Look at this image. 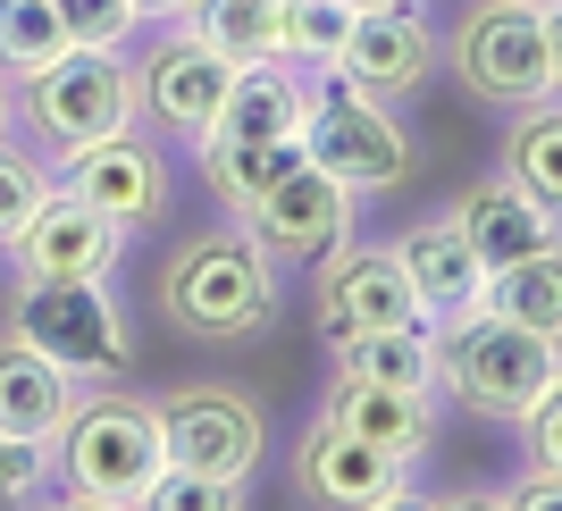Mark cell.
I'll return each mask as SVG.
<instances>
[{"instance_id":"6da1fadb","label":"cell","mask_w":562,"mask_h":511,"mask_svg":"<svg viewBox=\"0 0 562 511\" xmlns=\"http://www.w3.org/2000/svg\"><path fill=\"white\" fill-rule=\"evenodd\" d=\"M428 336H437V386H453L470 411L529 419L554 395V336H529V327L495 319V310H462V319L428 327Z\"/></svg>"},{"instance_id":"7a4b0ae2","label":"cell","mask_w":562,"mask_h":511,"mask_svg":"<svg viewBox=\"0 0 562 511\" xmlns=\"http://www.w3.org/2000/svg\"><path fill=\"white\" fill-rule=\"evenodd\" d=\"M59 469H68V495L93 511H126L151 495V478H160V428H151V402H76L68 428H59Z\"/></svg>"},{"instance_id":"3957f363","label":"cell","mask_w":562,"mask_h":511,"mask_svg":"<svg viewBox=\"0 0 562 511\" xmlns=\"http://www.w3.org/2000/svg\"><path fill=\"white\" fill-rule=\"evenodd\" d=\"M269 303H278V269L252 235H202L160 277V310L193 336H244L269 319Z\"/></svg>"},{"instance_id":"277c9868","label":"cell","mask_w":562,"mask_h":511,"mask_svg":"<svg viewBox=\"0 0 562 511\" xmlns=\"http://www.w3.org/2000/svg\"><path fill=\"white\" fill-rule=\"evenodd\" d=\"M462 84L479 101H538L562 84V34H554V0H479L462 18Z\"/></svg>"},{"instance_id":"5b68a950","label":"cell","mask_w":562,"mask_h":511,"mask_svg":"<svg viewBox=\"0 0 562 511\" xmlns=\"http://www.w3.org/2000/svg\"><path fill=\"white\" fill-rule=\"evenodd\" d=\"M25 117L50 151H85L93 135L135 126V68L101 43H68L59 59L25 76Z\"/></svg>"},{"instance_id":"8992f818","label":"cell","mask_w":562,"mask_h":511,"mask_svg":"<svg viewBox=\"0 0 562 511\" xmlns=\"http://www.w3.org/2000/svg\"><path fill=\"white\" fill-rule=\"evenodd\" d=\"M9 336L59 361L68 377H117L126 370V327H117L101 277H25L9 303Z\"/></svg>"},{"instance_id":"52a82bcc","label":"cell","mask_w":562,"mask_h":511,"mask_svg":"<svg viewBox=\"0 0 562 511\" xmlns=\"http://www.w3.org/2000/svg\"><path fill=\"white\" fill-rule=\"evenodd\" d=\"M303 160L311 168H328L336 185H352V193H370V185H395L403 177V135H395V117L378 110L370 93H352L345 76L336 84H319V93H303Z\"/></svg>"},{"instance_id":"ba28073f","label":"cell","mask_w":562,"mask_h":511,"mask_svg":"<svg viewBox=\"0 0 562 511\" xmlns=\"http://www.w3.org/2000/svg\"><path fill=\"white\" fill-rule=\"evenodd\" d=\"M235 218L252 227V243L269 260H319V252H336V243L352 235V185H336L328 168L294 160L278 185L252 193Z\"/></svg>"},{"instance_id":"9c48e42d","label":"cell","mask_w":562,"mask_h":511,"mask_svg":"<svg viewBox=\"0 0 562 511\" xmlns=\"http://www.w3.org/2000/svg\"><path fill=\"white\" fill-rule=\"evenodd\" d=\"M160 428V462L168 469H202V478H235L244 487V469L260 462V411L227 386H193V395H168L151 411Z\"/></svg>"},{"instance_id":"30bf717a","label":"cell","mask_w":562,"mask_h":511,"mask_svg":"<svg viewBox=\"0 0 562 511\" xmlns=\"http://www.w3.org/2000/svg\"><path fill=\"white\" fill-rule=\"evenodd\" d=\"M59 193L93 202L117 227H143V218H160V202H168V168L135 126H117V135H93L85 151H59Z\"/></svg>"},{"instance_id":"8fae6325","label":"cell","mask_w":562,"mask_h":511,"mask_svg":"<svg viewBox=\"0 0 562 511\" xmlns=\"http://www.w3.org/2000/svg\"><path fill=\"white\" fill-rule=\"evenodd\" d=\"M428 59H437L428 18L412 9V0H386V9H352V34H345V50H336V76H345L352 93H370V101H395V93H412V84L428 76Z\"/></svg>"},{"instance_id":"7c38bea8","label":"cell","mask_w":562,"mask_h":511,"mask_svg":"<svg viewBox=\"0 0 562 511\" xmlns=\"http://www.w3.org/2000/svg\"><path fill=\"white\" fill-rule=\"evenodd\" d=\"M117 243H126V227L101 218L93 202L59 193V185L25 209V227L9 235V252H18L25 277H101V269L117 260Z\"/></svg>"},{"instance_id":"4fadbf2b","label":"cell","mask_w":562,"mask_h":511,"mask_svg":"<svg viewBox=\"0 0 562 511\" xmlns=\"http://www.w3.org/2000/svg\"><path fill=\"white\" fill-rule=\"evenodd\" d=\"M227 76H235V68L218 59L211 43L168 34V43L135 68V110H151L168 135L202 143V135H211V117H218V101H227Z\"/></svg>"},{"instance_id":"5bb4252c","label":"cell","mask_w":562,"mask_h":511,"mask_svg":"<svg viewBox=\"0 0 562 511\" xmlns=\"http://www.w3.org/2000/svg\"><path fill=\"white\" fill-rule=\"evenodd\" d=\"M319 260H328V269H319V319H328L336 336L420 319V303H412L395 252H378V243H336V252H319Z\"/></svg>"},{"instance_id":"9a60e30c","label":"cell","mask_w":562,"mask_h":511,"mask_svg":"<svg viewBox=\"0 0 562 511\" xmlns=\"http://www.w3.org/2000/svg\"><path fill=\"white\" fill-rule=\"evenodd\" d=\"M294 469H303L311 495L352 503V511H386V503H403V495H412V478H403L395 453H378L370 436H352V428H336V419H319V428L303 436Z\"/></svg>"},{"instance_id":"2e32d148","label":"cell","mask_w":562,"mask_h":511,"mask_svg":"<svg viewBox=\"0 0 562 511\" xmlns=\"http://www.w3.org/2000/svg\"><path fill=\"white\" fill-rule=\"evenodd\" d=\"M395 260H403V285H412V303H420L428 327H446V319H462V310L487 303V269L470 260V243H462V227H453V218L412 227Z\"/></svg>"},{"instance_id":"e0dca14e","label":"cell","mask_w":562,"mask_h":511,"mask_svg":"<svg viewBox=\"0 0 562 511\" xmlns=\"http://www.w3.org/2000/svg\"><path fill=\"white\" fill-rule=\"evenodd\" d=\"M453 227H462L470 260L495 277V269H513V260H529V252H546V243H554V209L529 202L513 177H495V185L462 193V218H453Z\"/></svg>"},{"instance_id":"ac0fdd59","label":"cell","mask_w":562,"mask_h":511,"mask_svg":"<svg viewBox=\"0 0 562 511\" xmlns=\"http://www.w3.org/2000/svg\"><path fill=\"white\" fill-rule=\"evenodd\" d=\"M328 419H336V428H352V436H370L378 453H395V462H420L428 444H437V411H428V395H412V386L336 377Z\"/></svg>"},{"instance_id":"d6986e66","label":"cell","mask_w":562,"mask_h":511,"mask_svg":"<svg viewBox=\"0 0 562 511\" xmlns=\"http://www.w3.org/2000/svg\"><path fill=\"white\" fill-rule=\"evenodd\" d=\"M68 411H76V377L9 336V344H0V428L25 436V444H50L68 428Z\"/></svg>"},{"instance_id":"ffe728a7","label":"cell","mask_w":562,"mask_h":511,"mask_svg":"<svg viewBox=\"0 0 562 511\" xmlns=\"http://www.w3.org/2000/svg\"><path fill=\"white\" fill-rule=\"evenodd\" d=\"M211 135H227V143H285V135H303V84H294L278 59L235 68L227 101H218V117H211Z\"/></svg>"},{"instance_id":"44dd1931","label":"cell","mask_w":562,"mask_h":511,"mask_svg":"<svg viewBox=\"0 0 562 511\" xmlns=\"http://www.w3.org/2000/svg\"><path fill=\"white\" fill-rule=\"evenodd\" d=\"M336 377H370V386H412V395H428V386H437V336H428V319L352 327V336H336Z\"/></svg>"},{"instance_id":"7402d4cb","label":"cell","mask_w":562,"mask_h":511,"mask_svg":"<svg viewBox=\"0 0 562 511\" xmlns=\"http://www.w3.org/2000/svg\"><path fill=\"white\" fill-rule=\"evenodd\" d=\"M504 177H513L529 202H546V209L562 202V110H554V93L520 101L513 135H504Z\"/></svg>"},{"instance_id":"603a6c76","label":"cell","mask_w":562,"mask_h":511,"mask_svg":"<svg viewBox=\"0 0 562 511\" xmlns=\"http://www.w3.org/2000/svg\"><path fill=\"white\" fill-rule=\"evenodd\" d=\"M186 34L211 43L227 68L278 59V0H186Z\"/></svg>"},{"instance_id":"cb8c5ba5","label":"cell","mask_w":562,"mask_h":511,"mask_svg":"<svg viewBox=\"0 0 562 511\" xmlns=\"http://www.w3.org/2000/svg\"><path fill=\"white\" fill-rule=\"evenodd\" d=\"M479 310L529 327V336H562V260H554V243H546V252H529V260H513V269H495Z\"/></svg>"},{"instance_id":"d4e9b609","label":"cell","mask_w":562,"mask_h":511,"mask_svg":"<svg viewBox=\"0 0 562 511\" xmlns=\"http://www.w3.org/2000/svg\"><path fill=\"white\" fill-rule=\"evenodd\" d=\"M303 160V143H227V135H202V177H211V193L227 209H244L252 193H269L285 177V168Z\"/></svg>"},{"instance_id":"484cf974","label":"cell","mask_w":562,"mask_h":511,"mask_svg":"<svg viewBox=\"0 0 562 511\" xmlns=\"http://www.w3.org/2000/svg\"><path fill=\"white\" fill-rule=\"evenodd\" d=\"M345 34H352V0H278V59L336 68Z\"/></svg>"},{"instance_id":"4316f807","label":"cell","mask_w":562,"mask_h":511,"mask_svg":"<svg viewBox=\"0 0 562 511\" xmlns=\"http://www.w3.org/2000/svg\"><path fill=\"white\" fill-rule=\"evenodd\" d=\"M68 34H59V9L50 0H0V68L34 76L43 59H59Z\"/></svg>"},{"instance_id":"83f0119b","label":"cell","mask_w":562,"mask_h":511,"mask_svg":"<svg viewBox=\"0 0 562 511\" xmlns=\"http://www.w3.org/2000/svg\"><path fill=\"white\" fill-rule=\"evenodd\" d=\"M59 9V34L68 43H101V50H117L126 34H135V0H50Z\"/></svg>"},{"instance_id":"f1b7e54d","label":"cell","mask_w":562,"mask_h":511,"mask_svg":"<svg viewBox=\"0 0 562 511\" xmlns=\"http://www.w3.org/2000/svg\"><path fill=\"white\" fill-rule=\"evenodd\" d=\"M235 495H244L235 478H202V469H160L143 503H160V511H227Z\"/></svg>"},{"instance_id":"f546056e","label":"cell","mask_w":562,"mask_h":511,"mask_svg":"<svg viewBox=\"0 0 562 511\" xmlns=\"http://www.w3.org/2000/svg\"><path fill=\"white\" fill-rule=\"evenodd\" d=\"M43 193H50V177L25 160V151H9V143H0V243L25 227V209L43 202Z\"/></svg>"},{"instance_id":"4dcf8cb0","label":"cell","mask_w":562,"mask_h":511,"mask_svg":"<svg viewBox=\"0 0 562 511\" xmlns=\"http://www.w3.org/2000/svg\"><path fill=\"white\" fill-rule=\"evenodd\" d=\"M43 462H50V444H25L0 428V503H25V495L43 487Z\"/></svg>"},{"instance_id":"1f68e13d","label":"cell","mask_w":562,"mask_h":511,"mask_svg":"<svg viewBox=\"0 0 562 511\" xmlns=\"http://www.w3.org/2000/svg\"><path fill=\"white\" fill-rule=\"evenodd\" d=\"M529 419H538V469H562V411H554V395H546Z\"/></svg>"},{"instance_id":"d6a6232c","label":"cell","mask_w":562,"mask_h":511,"mask_svg":"<svg viewBox=\"0 0 562 511\" xmlns=\"http://www.w3.org/2000/svg\"><path fill=\"white\" fill-rule=\"evenodd\" d=\"M554 487H562L554 469H538V478H520V487H513V495H504V503H554Z\"/></svg>"},{"instance_id":"836d02e7","label":"cell","mask_w":562,"mask_h":511,"mask_svg":"<svg viewBox=\"0 0 562 511\" xmlns=\"http://www.w3.org/2000/svg\"><path fill=\"white\" fill-rule=\"evenodd\" d=\"M135 18H186V0H135Z\"/></svg>"},{"instance_id":"e575fe53","label":"cell","mask_w":562,"mask_h":511,"mask_svg":"<svg viewBox=\"0 0 562 511\" xmlns=\"http://www.w3.org/2000/svg\"><path fill=\"white\" fill-rule=\"evenodd\" d=\"M0 126H9V84H0Z\"/></svg>"},{"instance_id":"d590c367","label":"cell","mask_w":562,"mask_h":511,"mask_svg":"<svg viewBox=\"0 0 562 511\" xmlns=\"http://www.w3.org/2000/svg\"><path fill=\"white\" fill-rule=\"evenodd\" d=\"M352 9H386V0H352Z\"/></svg>"}]
</instances>
